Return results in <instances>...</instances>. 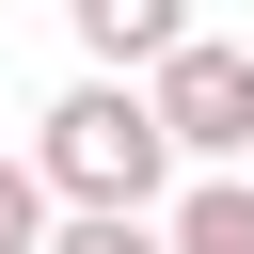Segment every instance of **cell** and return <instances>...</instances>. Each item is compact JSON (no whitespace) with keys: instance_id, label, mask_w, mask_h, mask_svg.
<instances>
[{"instance_id":"6da1fadb","label":"cell","mask_w":254,"mask_h":254,"mask_svg":"<svg viewBox=\"0 0 254 254\" xmlns=\"http://www.w3.org/2000/svg\"><path fill=\"white\" fill-rule=\"evenodd\" d=\"M32 175H48V206H159V190H175V127L143 111V79H127V64H95L79 95H48Z\"/></svg>"},{"instance_id":"7a4b0ae2","label":"cell","mask_w":254,"mask_h":254,"mask_svg":"<svg viewBox=\"0 0 254 254\" xmlns=\"http://www.w3.org/2000/svg\"><path fill=\"white\" fill-rule=\"evenodd\" d=\"M143 111L175 127V159H254V48L175 32V48L143 64Z\"/></svg>"},{"instance_id":"3957f363","label":"cell","mask_w":254,"mask_h":254,"mask_svg":"<svg viewBox=\"0 0 254 254\" xmlns=\"http://www.w3.org/2000/svg\"><path fill=\"white\" fill-rule=\"evenodd\" d=\"M64 32H79L95 64H127V79H143V64L190 32V0H64Z\"/></svg>"},{"instance_id":"277c9868","label":"cell","mask_w":254,"mask_h":254,"mask_svg":"<svg viewBox=\"0 0 254 254\" xmlns=\"http://www.w3.org/2000/svg\"><path fill=\"white\" fill-rule=\"evenodd\" d=\"M159 238H175V254H254V175H238V159H206V175L175 190V222H159Z\"/></svg>"},{"instance_id":"5b68a950","label":"cell","mask_w":254,"mask_h":254,"mask_svg":"<svg viewBox=\"0 0 254 254\" xmlns=\"http://www.w3.org/2000/svg\"><path fill=\"white\" fill-rule=\"evenodd\" d=\"M32 254H175V238H159V206H48Z\"/></svg>"},{"instance_id":"8992f818","label":"cell","mask_w":254,"mask_h":254,"mask_svg":"<svg viewBox=\"0 0 254 254\" xmlns=\"http://www.w3.org/2000/svg\"><path fill=\"white\" fill-rule=\"evenodd\" d=\"M32 238H48V175H32V159H0V254H32Z\"/></svg>"}]
</instances>
